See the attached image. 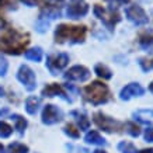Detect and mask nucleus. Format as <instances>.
Instances as JSON below:
<instances>
[{
	"label": "nucleus",
	"instance_id": "4",
	"mask_svg": "<svg viewBox=\"0 0 153 153\" xmlns=\"http://www.w3.org/2000/svg\"><path fill=\"white\" fill-rule=\"evenodd\" d=\"M94 14H96V17H98V19L101 20L108 30H112V28L115 27V24L121 20L120 14H118V11H117L115 9L107 10L100 4L94 6Z\"/></svg>",
	"mask_w": 153,
	"mask_h": 153
},
{
	"label": "nucleus",
	"instance_id": "35",
	"mask_svg": "<svg viewBox=\"0 0 153 153\" xmlns=\"http://www.w3.org/2000/svg\"><path fill=\"white\" fill-rule=\"evenodd\" d=\"M138 153H153V148H149V149H142L140 152Z\"/></svg>",
	"mask_w": 153,
	"mask_h": 153
},
{
	"label": "nucleus",
	"instance_id": "21",
	"mask_svg": "<svg viewBox=\"0 0 153 153\" xmlns=\"http://www.w3.org/2000/svg\"><path fill=\"white\" fill-rule=\"evenodd\" d=\"M25 58L28 60H34V62H41L42 59V49L41 48H33V49H28L25 52Z\"/></svg>",
	"mask_w": 153,
	"mask_h": 153
},
{
	"label": "nucleus",
	"instance_id": "27",
	"mask_svg": "<svg viewBox=\"0 0 153 153\" xmlns=\"http://www.w3.org/2000/svg\"><path fill=\"white\" fill-rule=\"evenodd\" d=\"M118 149L121 153H136V149L131 142H121L118 145Z\"/></svg>",
	"mask_w": 153,
	"mask_h": 153
},
{
	"label": "nucleus",
	"instance_id": "1",
	"mask_svg": "<svg viewBox=\"0 0 153 153\" xmlns=\"http://www.w3.org/2000/svg\"><path fill=\"white\" fill-rule=\"evenodd\" d=\"M30 42L28 34L19 33L14 28H9L0 35V51L10 55H20Z\"/></svg>",
	"mask_w": 153,
	"mask_h": 153
},
{
	"label": "nucleus",
	"instance_id": "5",
	"mask_svg": "<svg viewBox=\"0 0 153 153\" xmlns=\"http://www.w3.org/2000/svg\"><path fill=\"white\" fill-rule=\"evenodd\" d=\"M17 79L23 83V86L27 88L28 91H33L37 87V79H35V73L30 69L27 65H21L17 73Z\"/></svg>",
	"mask_w": 153,
	"mask_h": 153
},
{
	"label": "nucleus",
	"instance_id": "2",
	"mask_svg": "<svg viewBox=\"0 0 153 153\" xmlns=\"http://www.w3.org/2000/svg\"><path fill=\"white\" fill-rule=\"evenodd\" d=\"M87 30L84 25H69V24H60L56 27L55 41L59 44L63 42H73L79 44L84 41Z\"/></svg>",
	"mask_w": 153,
	"mask_h": 153
},
{
	"label": "nucleus",
	"instance_id": "32",
	"mask_svg": "<svg viewBox=\"0 0 153 153\" xmlns=\"http://www.w3.org/2000/svg\"><path fill=\"white\" fill-rule=\"evenodd\" d=\"M145 139L148 142H153V128H149L145 131Z\"/></svg>",
	"mask_w": 153,
	"mask_h": 153
},
{
	"label": "nucleus",
	"instance_id": "24",
	"mask_svg": "<svg viewBox=\"0 0 153 153\" xmlns=\"http://www.w3.org/2000/svg\"><path fill=\"white\" fill-rule=\"evenodd\" d=\"M7 150H9V153H28V146L19 143V142H14V143L9 145Z\"/></svg>",
	"mask_w": 153,
	"mask_h": 153
},
{
	"label": "nucleus",
	"instance_id": "36",
	"mask_svg": "<svg viewBox=\"0 0 153 153\" xmlns=\"http://www.w3.org/2000/svg\"><path fill=\"white\" fill-rule=\"evenodd\" d=\"M7 112H9V110H7V108H3V110L0 108V115H6Z\"/></svg>",
	"mask_w": 153,
	"mask_h": 153
},
{
	"label": "nucleus",
	"instance_id": "30",
	"mask_svg": "<svg viewBox=\"0 0 153 153\" xmlns=\"http://www.w3.org/2000/svg\"><path fill=\"white\" fill-rule=\"evenodd\" d=\"M7 69H9V63H7V60H6L3 56H0V76H6Z\"/></svg>",
	"mask_w": 153,
	"mask_h": 153
},
{
	"label": "nucleus",
	"instance_id": "20",
	"mask_svg": "<svg viewBox=\"0 0 153 153\" xmlns=\"http://www.w3.org/2000/svg\"><path fill=\"white\" fill-rule=\"evenodd\" d=\"M94 72L100 76V77H102V79H111L112 77V72L108 68H107L105 65H102V63H98V65H96V68H94Z\"/></svg>",
	"mask_w": 153,
	"mask_h": 153
},
{
	"label": "nucleus",
	"instance_id": "10",
	"mask_svg": "<svg viewBox=\"0 0 153 153\" xmlns=\"http://www.w3.org/2000/svg\"><path fill=\"white\" fill-rule=\"evenodd\" d=\"M90 70L84 66L76 65L73 68H70L68 72L65 73L66 80H73V82H86L87 79H90Z\"/></svg>",
	"mask_w": 153,
	"mask_h": 153
},
{
	"label": "nucleus",
	"instance_id": "34",
	"mask_svg": "<svg viewBox=\"0 0 153 153\" xmlns=\"http://www.w3.org/2000/svg\"><path fill=\"white\" fill-rule=\"evenodd\" d=\"M20 1H23L24 4H27V6H34L37 3V0H20Z\"/></svg>",
	"mask_w": 153,
	"mask_h": 153
},
{
	"label": "nucleus",
	"instance_id": "6",
	"mask_svg": "<svg viewBox=\"0 0 153 153\" xmlns=\"http://www.w3.org/2000/svg\"><path fill=\"white\" fill-rule=\"evenodd\" d=\"M94 124L100 128V129L105 131V132H115L120 129V122L115 121L111 117H107L102 112H96L94 114Z\"/></svg>",
	"mask_w": 153,
	"mask_h": 153
},
{
	"label": "nucleus",
	"instance_id": "11",
	"mask_svg": "<svg viewBox=\"0 0 153 153\" xmlns=\"http://www.w3.org/2000/svg\"><path fill=\"white\" fill-rule=\"evenodd\" d=\"M88 13V6L84 3L83 0H72V3L68 7V17L70 19H80Z\"/></svg>",
	"mask_w": 153,
	"mask_h": 153
},
{
	"label": "nucleus",
	"instance_id": "26",
	"mask_svg": "<svg viewBox=\"0 0 153 153\" xmlns=\"http://www.w3.org/2000/svg\"><path fill=\"white\" fill-rule=\"evenodd\" d=\"M11 134H13V128H11L7 122L0 121V136H1V138H9Z\"/></svg>",
	"mask_w": 153,
	"mask_h": 153
},
{
	"label": "nucleus",
	"instance_id": "22",
	"mask_svg": "<svg viewBox=\"0 0 153 153\" xmlns=\"http://www.w3.org/2000/svg\"><path fill=\"white\" fill-rule=\"evenodd\" d=\"M52 20L48 19V17H45V16H39V19H38L37 21V31L38 33H45L48 30V27H49V24H51Z\"/></svg>",
	"mask_w": 153,
	"mask_h": 153
},
{
	"label": "nucleus",
	"instance_id": "37",
	"mask_svg": "<svg viewBox=\"0 0 153 153\" xmlns=\"http://www.w3.org/2000/svg\"><path fill=\"white\" fill-rule=\"evenodd\" d=\"M1 96H4V90H3L1 86H0V97H1Z\"/></svg>",
	"mask_w": 153,
	"mask_h": 153
},
{
	"label": "nucleus",
	"instance_id": "16",
	"mask_svg": "<svg viewBox=\"0 0 153 153\" xmlns=\"http://www.w3.org/2000/svg\"><path fill=\"white\" fill-rule=\"evenodd\" d=\"M84 139H86L87 143H91V145H98V146H104V145H107L105 139H104L98 132H96V131L88 132V134L86 135V138H84Z\"/></svg>",
	"mask_w": 153,
	"mask_h": 153
},
{
	"label": "nucleus",
	"instance_id": "14",
	"mask_svg": "<svg viewBox=\"0 0 153 153\" xmlns=\"http://www.w3.org/2000/svg\"><path fill=\"white\" fill-rule=\"evenodd\" d=\"M140 47L143 48H152L153 47V30H143L138 35Z\"/></svg>",
	"mask_w": 153,
	"mask_h": 153
},
{
	"label": "nucleus",
	"instance_id": "19",
	"mask_svg": "<svg viewBox=\"0 0 153 153\" xmlns=\"http://www.w3.org/2000/svg\"><path fill=\"white\" fill-rule=\"evenodd\" d=\"M11 120L14 121V124H16V129L19 131V134L23 135L24 129L27 128V121L24 120L21 115H19V114H13V115H11Z\"/></svg>",
	"mask_w": 153,
	"mask_h": 153
},
{
	"label": "nucleus",
	"instance_id": "38",
	"mask_svg": "<svg viewBox=\"0 0 153 153\" xmlns=\"http://www.w3.org/2000/svg\"><path fill=\"white\" fill-rule=\"evenodd\" d=\"M0 153H4V148H3V145L0 143Z\"/></svg>",
	"mask_w": 153,
	"mask_h": 153
},
{
	"label": "nucleus",
	"instance_id": "39",
	"mask_svg": "<svg viewBox=\"0 0 153 153\" xmlns=\"http://www.w3.org/2000/svg\"><path fill=\"white\" fill-rule=\"evenodd\" d=\"M149 90H150V91H152V93H153V82H152V83H150V86H149Z\"/></svg>",
	"mask_w": 153,
	"mask_h": 153
},
{
	"label": "nucleus",
	"instance_id": "40",
	"mask_svg": "<svg viewBox=\"0 0 153 153\" xmlns=\"http://www.w3.org/2000/svg\"><path fill=\"white\" fill-rule=\"evenodd\" d=\"M94 153H107V152H104V150H96Z\"/></svg>",
	"mask_w": 153,
	"mask_h": 153
},
{
	"label": "nucleus",
	"instance_id": "12",
	"mask_svg": "<svg viewBox=\"0 0 153 153\" xmlns=\"http://www.w3.org/2000/svg\"><path fill=\"white\" fill-rule=\"evenodd\" d=\"M145 88L138 83H131L128 86L121 90V100H129L132 97H139V96H143Z\"/></svg>",
	"mask_w": 153,
	"mask_h": 153
},
{
	"label": "nucleus",
	"instance_id": "15",
	"mask_svg": "<svg viewBox=\"0 0 153 153\" xmlns=\"http://www.w3.org/2000/svg\"><path fill=\"white\" fill-rule=\"evenodd\" d=\"M134 117L142 124H153V110H139L134 112Z\"/></svg>",
	"mask_w": 153,
	"mask_h": 153
},
{
	"label": "nucleus",
	"instance_id": "23",
	"mask_svg": "<svg viewBox=\"0 0 153 153\" xmlns=\"http://www.w3.org/2000/svg\"><path fill=\"white\" fill-rule=\"evenodd\" d=\"M63 4H65V0H45V7L44 9L53 10V11H60Z\"/></svg>",
	"mask_w": 153,
	"mask_h": 153
},
{
	"label": "nucleus",
	"instance_id": "31",
	"mask_svg": "<svg viewBox=\"0 0 153 153\" xmlns=\"http://www.w3.org/2000/svg\"><path fill=\"white\" fill-rule=\"evenodd\" d=\"M68 150L69 153H87L88 150L84 148H80V146H74V145H68Z\"/></svg>",
	"mask_w": 153,
	"mask_h": 153
},
{
	"label": "nucleus",
	"instance_id": "29",
	"mask_svg": "<svg viewBox=\"0 0 153 153\" xmlns=\"http://www.w3.org/2000/svg\"><path fill=\"white\" fill-rule=\"evenodd\" d=\"M139 65H140V68H142L145 72H149V70L153 69V59L142 58V59H139Z\"/></svg>",
	"mask_w": 153,
	"mask_h": 153
},
{
	"label": "nucleus",
	"instance_id": "33",
	"mask_svg": "<svg viewBox=\"0 0 153 153\" xmlns=\"http://www.w3.org/2000/svg\"><path fill=\"white\" fill-rule=\"evenodd\" d=\"M10 4H11V0H0V9L1 10L6 9V7Z\"/></svg>",
	"mask_w": 153,
	"mask_h": 153
},
{
	"label": "nucleus",
	"instance_id": "13",
	"mask_svg": "<svg viewBox=\"0 0 153 153\" xmlns=\"http://www.w3.org/2000/svg\"><path fill=\"white\" fill-rule=\"evenodd\" d=\"M42 96H45V97H53V96H59V97H62L63 100H66V101H72L68 96H66V91L63 90V87L60 86V84L58 83H51L48 84V86H45L44 87V90H42Z\"/></svg>",
	"mask_w": 153,
	"mask_h": 153
},
{
	"label": "nucleus",
	"instance_id": "28",
	"mask_svg": "<svg viewBox=\"0 0 153 153\" xmlns=\"http://www.w3.org/2000/svg\"><path fill=\"white\" fill-rule=\"evenodd\" d=\"M65 134L66 135H69L70 138H79L80 136V132H79V129L76 128V126L73 125V124H68V125L65 126Z\"/></svg>",
	"mask_w": 153,
	"mask_h": 153
},
{
	"label": "nucleus",
	"instance_id": "17",
	"mask_svg": "<svg viewBox=\"0 0 153 153\" xmlns=\"http://www.w3.org/2000/svg\"><path fill=\"white\" fill-rule=\"evenodd\" d=\"M39 105H41V98L38 97H28L27 101H25V110L31 115H34L38 111V107Z\"/></svg>",
	"mask_w": 153,
	"mask_h": 153
},
{
	"label": "nucleus",
	"instance_id": "9",
	"mask_svg": "<svg viewBox=\"0 0 153 153\" xmlns=\"http://www.w3.org/2000/svg\"><path fill=\"white\" fill-rule=\"evenodd\" d=\"M62 118H63V114H62V111H60L58 107L52 105V104L45 105L44 111H42V122H44V124L52 125V124L59 122Z\"/></svg>",
	"mask_w": 153,
	"mask_h": 153
},
{
	"label": "nucleus",
	"instance_id": "18",
	"mask_svg": "<svg viewBox=\"0 0 153 153\" xmlns=\"http://www.w3.org/2000/svg\"><path fill=\"white\" fill-rule=\"evenodd\" d=\"M72 115L76 117V121H77V124H79V128L80 131H84L87 129L88 126H90V121L86 115H84L83 112H79V111H72Z\"/></svg>",
	"mask_w": 153,
	"mask_h": 153
},
{
	"label": "nucleus",
	"instance_id": "3",
	"mask_svg": "<svg viewBox=\"0 0 153 153\" xmlns=\"http://www.w3.org/2000/svg\"><path fill=\"white\" fill-rule=\"evenodd\" d=\"M83 94H84V98L88 102L94 104V105L104 104L110 98L108 87L104 83H101V82H93L91 84H88L87 87H84Z\"/></svg>",
	"mask_w": 153,
	"mask_h": 153
},
{
	"label": "nucleus",
	"instance_id": "7",
	"mask_svg": "<svg viewBox=\"0 0 153 153\" xmlns=\"http://www.w3.org/2000/svg\"><path fill=\"white\" fill-rule=\"evenodd\" d=\"M69 62V56L66 53H58V55H49L47 59V66L52 74H58L62 69H65Z\"/></svg>",
	"mask_w": 153,
	"mask_h": 153
},
{
	"label": "nucleus",
	"instance_id": "8",
	"mask_svg": "<svg viewBox=\"0 0 153 153\" xmlns=\"http://www.w3.org/2000/svg\"><path fill=\"white\" fill-rule=\"evenodd\" d=\"M126 17H128V20L132 21L135 25H145V24H148V21H149L148 14L145 13V10L138 4H134L126 9Z\"/></svg>",
	"mask_w": 153,
	"mask_h": 153
},
{
	"label": "nucleus",
	"instance_id": "25",
	"mask_svg": "<svg viewBox=\"0 0 153 153\" xmlns=\"http://www.w3.org/2000/svg\"><path fill=\"white\" fill-rule=\"evenodd\" d=\"M125 131L131 135V136H134V138L139 136V134H140L139 126L136 125V124H134V122H126L125 124Z\"/></svg>",
	"mask_w": 153,
	"mask_h": 153
}]
</instances>
